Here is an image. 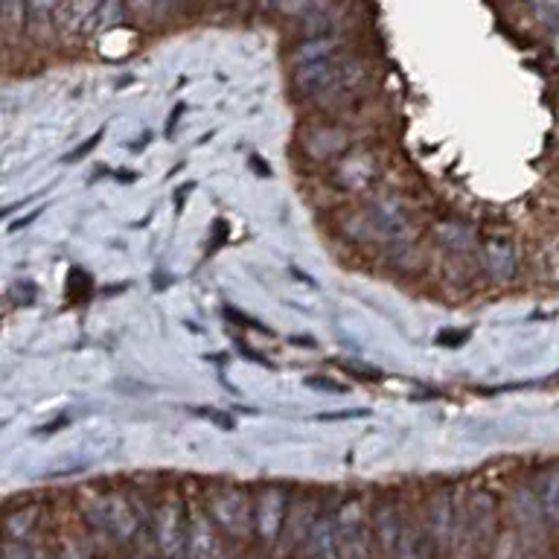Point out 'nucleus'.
<instances>
[{"instance_id":"nucleus-8","label":"nucleus","mask_w":559,"mask_h":559,"mask_svg":"<svg viewBox=\"0 0 559 559\" xmlns=\"http://www.w3.org/2000/svg\"><path fill=\"white\" fill-rule=\"evenodd\" d=\"M6 559H30L27 548L15 545V542H6Z\"/></svg>"},{"instance_id":"nucleus-1","label":"nucleus","mask_w":559,"mask_h":559,"mask_svg":"<svg viewBox=\"0 0 559 559\" xmlns=\"http://www.w3.org/2000/svg\"><path fill=\"white\" fill-rule=\"evenodd\" d=\"M481 265H484V271L493 277L495 283L513 280V277H516V268H519L516 242L507 239V236H493V239L484 242V248H481Z\"/></svg>"},{"instance_id":"nucleus-5","label":"nucleus","mask_w":559,"mask_h":559,"mask_svg":"<svg viewBox=\"0 0 559 559\" xmlns=\"http://www.w3.org/2000/svg\"><path fill=\"white\" fill-rule=\"evenodd\" d=\"M539 265H542V271H545L551 280H557L559 283V239L548 242V245L542 248V254H539Z\"/></svg>"},{"instance_id":"nucleus-9","label":"nucleus","mask_w":559,"mask_h":559,"mask_svg":"<svg viewBox=\"0 0 559 559\" xmlns=\"http://www.w3.org/2000/svg\"><path fill=\"white\" fill-rule=\"evenodd\" d=\"M554 56H557V62H559V35L554 38Z\"/></svg>"},{"instance_id":"nucleus-3","label":"nucleus","mask_w":559,"mask_h":559,"mask_svg":"<svg viewBox=\"0 0 559 559\" xmlns=\"http://www.w3.org/2000/svg\"><path fill=\"white\" fill-rule=\"evenodd\" d=\"M539 498H542V510L548 513V519H559V475H545L539 484Z\"/></svg>"},{"instance_id":"nucleus-2","label":"nucleus","mask_w":559,"mask_h":559,"mask_svg":"<svg viewBox=\"0 0 559 559\" xmlns=\"http://www.w3.org/2000/svg\"><path fill=\"white\" fill-rule=\"evenodd\" d=\"M370 222L382 233L405 231V210L396 201H376L370 207Z\"/></svg>"},{"instance_id":"nucleus-6","label":"nucleus","mask_w":559,"mask_h":559,"mask_svg":"<svg viewBox=\"0 0 559 559\" xmlns=\"http://www.w3.org/2000/svg\"><path fill=\"white\" fill-rule=\"evenodd\" d=\"M306 385H309V388H321V391H335V394L347 391L344 385H338V382H329V379H306Z\"/></svg>"},{"instance_id":"nucleus-7","label":"nucleus","mask_w":559,"mask_h":559,"mask_svg":"<svg viewBox=\"0 0 559 559\" xmlns=\"http://www.w3.org/2000/svg\"><path fill=\"white\" fill-rule=\"evenodd\" d=\"M99 137H102V132L94 134V137H91V140H88L85 146H79V149H76V152H73V155H70L67 161H79L82 155H88V152H91V149H94V146H97V143H99Z\"/></svg>"},{"instance_id":"nucleus-4","label":"nucleus","mask_w":559,"mask_h":559,"mask_svg":"<svg viewBox=\"0 0 559 559\" xmlns=\"http://www.w3.org/2000/svg\"><path fill=\"white\" fill-rule=\"evenodd\" d=\"M437 236H440V242H446V245H452V248H469V231L463 228V225H455V222H449V225H440L437 228Z\"/></svg>"}]
</instances>
